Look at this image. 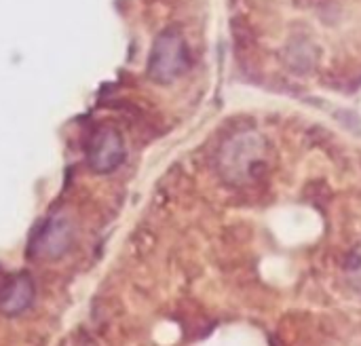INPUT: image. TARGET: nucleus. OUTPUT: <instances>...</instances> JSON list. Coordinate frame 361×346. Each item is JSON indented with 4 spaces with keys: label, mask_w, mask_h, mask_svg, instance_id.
I'll use <instances>...</instances> for the list:
<instances>
[{
    "label": "nucleus",
    "mask_w": 361,
    "mask_h": 346,
    "mask_svg": "<svg viewBox=\"0 0 361 346\" xmlns=\"http://www.w3.org/2000/svg\"><path fill=\"white\" fill-rule=\"evenodd\" d=\"M127 156L121 133L112 127L97 129L87 144V163L95 173L116 171Z\"/></svg>",
    "instance_id": "7ed1b4c3"
},
{
    "label": "nucleus",
    "mask_w": 361,
    "mask_h": 346,
    "mask_svg": "<svg viewBox=\"0 0 361 346\" xmlns=\"http://www.w3.org/2000/svg\"><path fill=\"white\" fill-rule=\"evenodd\" d=\"M70 241H72L70 222L63 216H53L34 235L30 243V252L38 258H57L70 247Z\"/></svg>",
    "instance_id": "20e7f679"
},
{
    "label": "nucleus",
    "mask_w": 361,
    "mask_h": 346,
    "mask_svg": "<svg viewBox=\"0 0 361 346\" xmlns=\"http://www.w3.org/2000/svg\"><path fill=\"white\" fill-rule=\"evenodd\" d=\"M34 298L32 279L27 275H17L0 294V311L4 315H19L30 307Z\"/></svg>",
    "instance_id": "39448f33"
},
{
    "label": "nucleus",
    "mask_w": 361,
    "mask_h": 346,
    "mask_svg": "<svg viewBox=\"0 0 361 346\" xmlns=\"http://www.w3.org/2000/svg\"><path fill=\"white\" fill-rule=\"evenodd\" d=\"M269 146L262 133L243 129L226 137L218 150V173L231 186H247L264 169Z\"/></svg>",
    "instance_id": "f257e3e1"
},
{
    "label": "nucleus",
    "mask_w": 361,
    "mask_h": 346,
    "mask_svg": "<svg viewBox=\"0 0 361 346\" xmlns=\"http://www.w3.org/2000/svg\"><path fill=\"white\" fill-rule=\"evenodd\" d=\"M190 66V53L186 40L180 30L167 27L163 30L150 49L148 55V78L157 85H171L176 82Z\"/></svg>",
    "instance_id": "f03ea898"
},
{
    "label": "nucleus",
    "mask_w": 361,
    "mask_h": 346,
    "mask_svg": "<svg viewBox=\"0 0 361 346\" xmlns=\"http://www.w3.org/2000/svg\"><path fill=\"white\" fill-rule=\"evenodd\" d=\"M349 273L353 275V279L361 285V247L351 256V262H349Z\"/></svg>",
    "instance_id": "423d86ee"
}]
</instances>
